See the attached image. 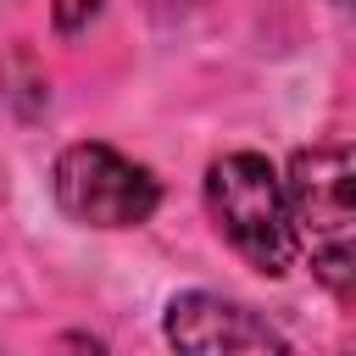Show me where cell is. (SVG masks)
<instances>
[{
	"instance_id": "obj_1",
	"label": "cell",
	"mask_w": 356,
	"mask_h": 356,
	"mask_svg": "<svg viewBox=\"0 0 356 356\" xmlns=\"http://www.w3.org/2000/svg\"><path fill=\"white\" fill-rule=\"evenodd\" d=\"M295 250L312 261L334 300H350L356 284V206H350V150L345 145H306L289 156L284 172Z\"/></svg>"
},
{
	"instance_id": "obj_2",
	"label": "cell",
	"mask_w": 356,
	"mask_h": 356,
	"mask_svg": "<svg viewBox=\"0 0 356 356\" xmlns=\"http://www.w3.org/2000/svg\"><path fill=\"white\" fill-rule=\"evenodd\" d=\"M200 189H206V211H211L217 234L256 273L284 278L300 261L295 228H289V200H284V172L261 150H228V156H217L206 167Z\"/></svg>"
},
{
	"instance_id": "obj_3",
	"label": "cell",
	"mask_w": 356,
	"mask_h": 356,
	"mask_svg": "<svg viewBox=\"0 0 356 356\" xmlns=\"http://www.w3.org/2000/svg\"><path fill=\"white\" fill-rule=\"evenodd\" d=\"M56 206L83 228H139L161 206V184L145 161L122 156L106 139H78L50 161Z\"/></svg>"
},
{
	"instance_id": "obj_4",
	"label": "cell",
	"mask_w": 356,
	"mask_h": 356,
	"mask_svg": "<svg viewBox=\"0 0 356 356\" xmlns=\"http://www.w3.org/2000/svg\"><path fill=\"white\" fill-rule=\"evenodd\" d=\"M161 334L167 345L178 350H195V356H234V350H289V334L278 323H267L256 306L245 300H228L217 289H184L167 300L161 312Z\"/></svg>"
},
{
	"instance_id": "obj_5",
	"label": "cell",
	"mask_w": 356,
	"mask_h": 356,
	"mask_svg": "<svg viewBox=\"0 0 356 356\" xmlns=\"http://www.w3.org/2000/svg\"><path fill=\"white\" fill-rule=\"evenodd\" d=\"M95 17H100V0H50V22H56V33H61V39L83 33Z\"/></svg>"
},
{
	"instance_id": "obj_6",
	"label": "cell",
	"mask_w": 356,
	"mask_h": 356,
	"mask_svg": "<svg viewBox=\"0 0 356 356\" xmlns=\"http://www.w3.org/2000/svg\"><path fill=\"white\" fill-rule=\"evenodd\" d=\"M334 6H350V0H334Z\"/></svg>"
}]
</instances>
